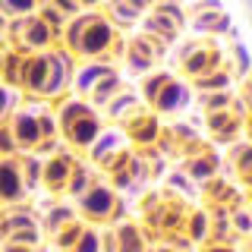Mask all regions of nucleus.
I'll return each instance as SVG.
<instances>
[{
    "label": "nucleus",
    "instance_id": "nucleus-1",
    "mask_svg": "<svg viewBox=\"0 0 252 252\" xmlns=\"http://www.w3.org/2000/svg\"><path fill=\"white\" fill-rule=\"evenodd\" d=\"M120 26L110 19L107 10H92L66 19L60 29V47L69 54L76 63H92V60H120L123 54Z\"/></svg>",
    "mask_w": 252,
    "mask_h": 252
},
{
    "label": "nucleus",
    "instance_id": "nucleus-2",
    "mask_svg": "<svg viewBox=\"0 0 252 252\" xmlns=\"http://www.w3.org/2000/svg\"><path fill=\"white\" fill-rule=\"evenodd\" d=\"M63 148L57 114L44 101H26L10 120H3V155H41Z\"/></svg>",
    "mask_w": 252,
    "mask_h": 252
},
{
    "label": "nucleus",
    "instance_id": "nucleus-3",
    "mask_svg": "<svg viewBox=\"0 0 252 252\" xmlns=\"http://www.w3.org/2000/svg\"><path fill=\"white\" fill-rule=\"evenodd\" d=\"M79 63L69 57L66 51L57 44L51 51L26 54L19 73V92L26 94V101H44V104H57L66 98V92H73V76Z\"/></svg>",
    "mask_w": 252,
    "mask_h": 252
},
{
    "label": "nucleus",
    "instance_id": "nucleus-4",
    "mask_svg": "<svg viewBox=\"0 0 252 252\" xmlns=\"http://www.w3.org/2000/svg\"><path fill=\"white\" fill-rule=\"evenodd\" d=\"M54 114H57V126H60V139L69 152L76 155H89L92 145L107 132V117L104 110H98L92 101L76 98V94H66L63 101L54 104Z\"/></svg>",
    "mask_w": 252,
    "mask_h": 252
},
{
    "label": "nucleus",
    "instance_id": "nucleus-5",
    "mask_svg": "<svg viewBox=\"0 0 252 252\" xmlns=\"http://www.w3.org/2000/svg\"><path fill=\"white\" fill-rule=\"evenodd\" d=\"M57 22L66 26L57 13L47 10V6H44V13L26 16V19H10L3 26V47H13V51H22V54L51 51V47H57V41H60Z\"/></svg>",
    "mask_w": 252,
    "mask_h": 252
},
{
    "label": "nucleus",
    "instance_id": "nucleus-6",
    "mask_svg": "<svg viewBox=\"0 0 252 252\" xmlns=\"http://www.w3.org/2000/svg\"><path fill=\"white\" fill-rule=\"evenodd\" d=\"M170 51H173L170 44H164V41H158L155 35H148V32L136 29V32H132V35L123 41L120 66H123L126 76L142 79V76L155 73V69H161V63L170 57Z\"/></svg>",
    "mask_w": 252,
    "mask_h": 252
},
{
    "label": "nucleus",
    "instance_id": "nucleus-7",
    "mask_svg": "<svg viewBox=\"0 0 252 252\" xmlns=\"http://www.w3.org/2000/svg\"><path fill=\"white\" fill-rule=\"evenodd\" d=\"M173 57H177V73L195 82V79L208 76L211 69L224 66L227 57H224V47H220L215 38H189V41H180L173 47Z\"/></svg>",
    "mask_w": 252,
    "mask_h": 252
},
{
    "label": "nucleus",
    "instance_id": "nucleus-8",
    "mask_svg": "<svg viewBox=\"0 0 252 252\" xmlns=\"http://www.w3.org/2000/svg\"><path fill=\"white\" fill-rule=\"evenodd\" d=\"M79 208V218L89 220V224H98V227H114L117 220H123V192L110 183L107 177H101L82 199L76 202Z\"/></svg>",
    "mask_w": 252,
    "mask_h": 252
},
{
    "label": "nucleus",
    "instance_id": "nucleus-9",
    "mask_svg": "<svg viewBox=\"0 0 252 252\" xmlns=\"http://www.w3.org/2000/svg\"><path fill=\"white\" fill-rule=\"evenodd\" d=\"M139 29L148 32V35H155L158 41L177 47L180 38H183V32L189 29V13L180 0H158V6L139 22Z\"/></svg>",
    "mask_w": 252,
    "mask_h": 252
},
{
    "label": "nucleus",
    "instance_id": "nucleus-10",
    "mask_svg": "<svg viewBox=\"0 0 252 252\" xmlns=\"http://www.w3.org/2000/svg\"><path fill=\"white\" fill-rule=\"evenodd\" d=\"M246 126H249V114L243 107V101H236L227 110L205 114V139L218 148H230V145L246 139Z\"/></svg>",
    "mask_w": 252,
    "mask_h": 252
},
{
    "label": "nucleus",
    "instance_id": "nucleus-11",
    "mask_svg": "<svg viewBox=\"0 0 252 252\" xmlns=\"http://www.w3.org/2000/svg\"><path fill=\"white\" fill-rule=\"evenodd\" d=\"M3 243H16V246H47L41 215H35L26 205L3 208Z\"/></svg>",
    "mask_w": 252,
    "mask_h": 252
},
{
    "label": "nucleus",
    "instance_id": "nucleus-12",
    "mask_svg": "<svg viewBox=\"0 0 252 252\" xmlns=\"http://www.w3.org/2000/svg\"><path fill=\"white\" fill-rule=\"evenodd\" d=\"M79 158L82 155L69 152L66 145L44 158V164H41V192L44 195H51V199H66L69 180H73V170H76Z\"/></svg>",
    "mask_w": 252,
    "mask_h": 252
},
{
    "label": "nucleus",
    "instance_id": "nucleus-13",
    "mask_svg": "<svg viewBox=\"0 0 252 252\" xmlns=\"http://www.w3.org/2000/svg\"><path fill=\"white\" fill-rule=\"evenodd\" d=\"M205 142H208L205 139V129H195L192 123H186L183 117H180V120L164 123V132H161V139H158V148L164 152V158H177V164H180L183 158L199 152Z\"/></svg>",
    "mask_w": 252,
    "mask_h": 252
},
{
    "label": "nucleus",
    "instance_id": "nucleus-14",
    "mask_svg": "<svg viewBox=\"0 0 252 252\" xmlns=\"http://www.w3.org/2000/svg\"><path fill=\"white\" fill-rule=\"evenodd\" d=\"M32 186L26 177V167H22V155H3L0 158V199H3V208H13V205H26L32 199Z\"/></svg>",
    "mask_w": 252,
    "mask_h": 252
},
{
    "label": "nucleus",
    "instance_id": "nucleus-15",
    "mask_svg": "<svg viewBox=\"0 0 252 252\" xmlns=\"http://www.w3.org/2000/svg\"><path fill=\"white\" fill-rule=\"evenodd\" d=\"M117 126L126 132V139H129L136 148H152V145H158V139H161V132H164V120L148 104H139L132 114H126Z\"/></svg>",
    "mask_w": 252,
    "mask_h": 252
},
{
    "label": "nucleus",
    "instance_id": "nucleus-16",
    "mask_svg": "<svg viewBox=\"0 0 252 252\" xmlns=\"http://www.w3.org/2000/svg\"><path fill=\"white\" fill-rule=\"evenodd\" d=\"M192 101H195V89H192V82L189 79H183V76H173L167 85L161 89V94L155 98V104H152V110L161 120H180V117L186 114L189 107H192Z\"/></svg>",
    "mask_w": 252,
    "mask_h": 252
},
{
    "label": "nucleus",
    "instance_id": "nucleus-17",
    "mask_svg": "<svg viewBox=\"0 0 252 252\" xmlns=\"http://www.w3.org/2000/svg\"><path fill=\"white\" fill-rule=\"evenodd\" d=\"M189 13V29L199 38H220L230 32V13L220 6V0H205V3L186 6Z\"/></svg>",
    "mask_w": 252,
    "mask_h": 252
},
{
    "label": "nucleus",
    "instance_id": "nucleus-18",
    "mask_svg": "<svg viewBox=\"0 0 252 252\" xmlns=\"http://www.w3.org/2000/svg\"><path fill=\"white\" fill-rule=\"evenodd\" d=\"M177 167L202 189L208 180H215V177H220V173H224V152H220L218 145H211V142H205L199 152H192L189 158H183Z\"/></svg>",
    "mask_w": 252,
    "mask_h": 252
},
{
    "label": "nucleus",
    "instance_id": "nucleus-19",
    "mask_svg": "<svg viewBox=\"0 0 252 252\" xmlns=\"http://www.w3.org/2000/svg\"><path fill=\"white\" fill-rule=\"evenodd\" d=\"M114 252H155V236L139 218L126 215L114 224Z\"/></svg>",
    "mask_w": 252,
    "mask_h": 252
},
{
    "label": "nucleus",
    "instance_id": "nucleus-20",
    "mask_svg": "<svg viewBox=\"0 0 252 252\" xmlns=\"http://www.w3.org/2000/svg\"><path fill=\"white\" fill-rule=\"evenodd\" d=\"M126 148H136V145H132V142L126 139V132L120 129V126H107V132H104V136H101L98 142H94V145H92V152L85 155V158H89L94 167L104 173V170L110 167V164H114L117 158H120V155L126 152Z\"/></svg>",
    "mask_w": 252,
    "mask_h": 252
},
{
    "label": "nucleus",
    "instance_id": "nucleus-21",
    "mask_svg": "<svg viewBox=\"0 0 252 252\" xmlns=\"http://www.w3.org/2000/svg\"><path fill=\"white\" fill-rule=\"evenodd\" d=\"M224 173L233 177L246 192H252V139H243L227 148L224 155Z\"/></svg>",
    "mask_w": 252,
    "mask_h": 252
},
{
    "label": "nucleus",
    "instance_id": "nucleus-22",
    "mask_svg": "<svg viewBox=\"0 0 252 252\" xmlns=\"http://www.w3.org/2000/svg\"><path fill=\"white\" fill-rule=\"evenodd\" d=\"M114 69H120V60H92V63H79L76 66V76H73V92L76 98H89L94 92V85L101 79H107Z\"/></svg>",
    "mask_w": 252,
    "mask_h": 252
},
{
    "label": "nucleus",
    "instance_id": "nucleus-23",
    "mask_svg": "<svg viewBox=\"0 0 252 252\" xmlns=\"http://www.w3.org/2000/svg\"><path fill=\"white\" fill-rule=\"evenodd\" d=\"M73 220H79V208H76V202H69V199H51V208H44V215H41L44 236L51 240L54 233H60L63 227H69Z\"/></svg>",
    "mask_w": 252,
    "mask_h": 252
},
{
    "label": "nucleus",
    "instance_id": "nucleus-24",
    "mask_svg": "<svg viewBox=\"0 0 252 252\" xmlns=\"http://www.w3.org/2000/svg\"><path fill=\"white\" fill-rule=\"evenodd\" d=\"M180 236H186L192 246H202V243H208V240H211V211L205 208V205H189Z\"/></svg>",
    "mask_w": 252,
    "mask_h": 252
},
{
    "label": "nucleus",
    "instance_id": "nucleus-25",
    "mask_svg": "<svg viewBox=\"0 0 252 252\" xmlns=\"http://www.w3.org/2000/svg\"><path fill=\"white\" fill-rule=\"evenodd\" d=\"M155 6H158V0H110L107 13H110V19H114L117 26H123V22L139 26V22L145 19Z\"/></svg>",
    "mask_w": 252,
    "mask_h": 252
},
{
    "label": "nucleus",
    "instance_id": "nucleus-26",
    "mask_svg": "<svg viewBox=\"0 0 252 252\" xmlns=\"http://www.w3.org/2000/svg\"><path fill=\"white\" fill-rule=\"evenodd\" d=\"M192 89H195V94H215V92H233V89H236V73H233V66H230V63H224V66L211 69L208 76L195 79V82H192Z\"/></svg>",
    "mask_w": 252,
    "mask_h": 252
},
{
    "label": "nucleus",
    "instance_id": "nucleus-27",
    "mask_svg": "<svg viewBox=\"0 0 252 252\" xmlns=\"http://www.w3.org/2000/svg\"><path fill=\"white\" fill-rule=\"evenodd\" d=\"M173 76H177V73H173V69H164V66H161V69H155V73H148V76H142V79H139V85H136L139 94H142V101L152 107V104H155V98L161 94V89L170 82Z\"/></svg>",
    "mask_w": 252,
    "mask_h": 252
},
{
    "label": "nucleus",
    "instance_id": "nucleus-28",
    "mask_svg": "<svg viewBox=\"0 0 252 252\" xmlns=\"http://www.w3.org/2000/svg\"><path fill=\"white\" fill-rule=\"evenodd\" d=\"M47 0H0V13L3 19H26V16H35V13H44Z\"/></svg>",
    "mask_w": 252,
    "mask_h": 252
},
{
    "label": "nucleus",
    "instance_id": "nucleus-29",
    "mask_svg": "<svg viewBox=\"0 0 252 252\" xmlns=\"http://www.w3.org/2000/svg\"><path fill=\"white\" fill-rule=\"evenodd\" d=\"M202 104V114H218V110H227L236 104V94L233 92H215V94H195Z\"/></svg>",
    "mask_w": 252,
    "mask_h": 252
},
{
    "label": "nucleus",
    "instance_id": "nucleus-30",
    "mask_svg": "<svg viewBox=\"0 0 252 252\" xmlns=\"http://www.w3.org/2000/svg\"><path fill=\"white\" fill-rule=\"evenodd\" d=\"M155 252H199V246H192L186 236H170V240H158Z\"/></svg>",
    "mask_w": 252,
    "mask_h": 252
},
{
    "label": "nucleus",
    "instance_id": "nucleus-31",
    "mask_svg": "<svg viewBox=\"0 0 252 252\" xmlns=\"http://www.w3.org/2000/svg\"><path fill=\"white\" fill-rule=\"evenodd\" d=\"M47 10H54V13H57L63 22L82 13V10H79V3H76V0H47Z\"/></svg>",
    "mask_w": 252,
    "mask_h": 252
},
{
    "label": "nucleus",
    "instance_id": "nucleus-32",
    "mask_svg": "<svg viewBox=\"0 0 252 252\" xmlns=\"http://www.w3.org/2000/svg\"><path fill=\"white\" fill-rule=\"evenodd\" d=\"M199 252H243V246L240 240H208L199 246Z\"/></svg>",
    "mask_w": 252,
    "mask_h": 252
},
{
    "label": "nucleus",
    "instance_id": "nucleus-33",
    "mask_svg": "<svg viewBox=\"0 0 252 252\" xmlns=\"http://www.w3.org/2000/svg\"><path fill=\"white\" fill-rule=\"evenodd\" d=\"M76 3H79V10H82V13H92V10H107L110 0H76Z\"/></svg>",
    "mask_w": 252,
    "mask_h": 252
},
{
    "label": "nucleus",
    "instance_id": "nucleus-34",
    "mask_svg": "<svg viewBox=\"0 0 252 252\" xmlns=\"http://www.w3.org/2000/svg\"><path fill=\"white\" fill-rule=\"evenodd\" d=\"M240 246H243V252H252V233H249V236H243Z\"/></svg>",
    "mask_w": 252,
    "mask_h": 252
}]
</instances>
